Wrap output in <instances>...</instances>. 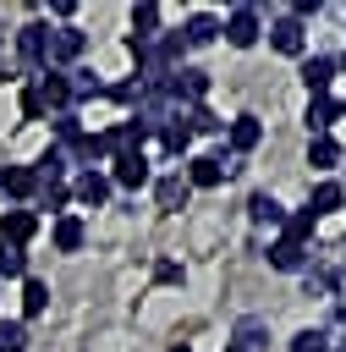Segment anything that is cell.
Instances as JSON below:
<instances>
[{"label": "cell", "mask_w": 346, "mask_h": 352, "mask_svg": "<svg viewBox=\"0 0 346 352\" xmlns=\"http://www.w3.org/2000/svg\"><path fill=\"white\" fill-rule=\"evenodd\" d=\"M225 38H231L236 50H247V44L258 38V16H253V11H236V16L225 22Z\"/></svg>", "instance_id": "cell-5"}, {"label": "cell", "mask_w": 346, "mask_h": 352, "mask_svg": "<svg viewBox=\"0 0 346 352\" xmlns=\"http://www.w3.org/2000/svg\"><path fill=\"white\" fill-rule=\"evenodd\" d=\"M330 77H335V60H324V55L302 60V82H308V94H313V99H319V94L330 88Z\"/></svg>", "instance_id": "cell-4"}, {"label": "cell", "mask_w": 346, "mask_h": 352, "mask_svg": "<svg viewBox=\"0 0 346 352\" xmlns=\"http://www.w3.org/2000/svg\"><path fill=\"white\" fill-rule=\"evenodd\" d=\"M27 270V258H22V248H11V242H0V275H22Z\"/></svg>", "instance_id": "cell-20"}, {"label": "cell", "mask_w": 346, "mask_h": 352, "mask_svg": "<svg viewBox=\"0 0 346 352\" xmlns=\"http://www.w3.org/2000/svg\"><path fill=\"white\" fill-rule=\"evenodd\" d=\"M55 248H60V253H77V248H82V220H77V214L55 220Z\"/></svg>", "instance_id": "cell-11"}, {"label": "cell", "mask_w": 346, "mask_h": 352, "mask_svg": "<svg viewBox=\"0 0 346 352\" xmlns=\"http://www.w3.org/2000/svg\"><path fill=\"white\" fill-rule=\"evenodd\" d=\"M115 182H121V187H143V182H148V160H143L137 148H121V160H115Z\"/></svg>", "instance_id": "cell-2"}, {"label": "cell", "mask_w": 346, "mask_h": 352, "mask_svg": "<svg viewBox=\"0 0 346 352\" xmlns=\"http://www.w3.org/2000/svg\"><path fill=\"white\" fill-rule=\"evenodd\" d=\"M341 110H346V104H341Z\"/></svg>", "instance_id": "cell-30"}, {"label": "cell", "mask_w": 346, "mask_h": 352, "mask_svg": "<svg viewBox=\"0 0 346 352\" xmlns=\"http://www.w3.org/2000/svg\"><path fill=\"white\" fill-rule=\"evenodd\" d=\"M0 187H5V192H16V198H27V192L38 187V176H33L27 165H11V170H0Z\"/></svg>", "instance_id": "cell-9"}, {"label": "cell", "mask_w": 346, "mask_h": 352, "mask_svg": "<svg viewBox=\"0 0 346 352\" xmlns=\"http://www.w3.org/2000/svg\"><path fill=\"white\" fill-rule=\"evenodd\" d=\"M154 275H159V280H165V286H176V280H181V264H170V258H165V264H159V270H154Z\"/></svg>", "instance_id": "cell-27"}, {"label": "cell", "mask_w": 346, "mask_h": 352, "mask_svg": "<svg viewBox=\"0 0 346 352\" xmlns=\"http://www.w3.org/2000/svg\"><path fill=\"white\" fill-rule=\"evenodd\" d=\"M330 341H324V330H302L297 341H291V352H324Z\"/></svg>", "instance_id": "cell-24"}, {"label": "cell", "mask_w": 346, "mask_h": 352, "mask_svg": "<svg viewBox=\"0 0 346 352\" xmlns=\"http://www.w3.org/2000/svg\"><path fill=\"white\" fill-rule=\"evenodd\" d=\"M269 38H275V50H280V55H302V22H297V16L275 22V33H269Z\"/></svg>", "instance_id": "cell-6"}, {"label": "cell", "mask_w": 346, "mask_h": 352, "mask_svg": "<svg viewBox=\"0 0 346 352\" xmlns=\"http://www.w3.org/2000/svg\"><path fill=\"white\" fill-rule=\"evenodd\" d=\"M0 352H22V324H0Z\"/></svg>", "instance_id": "cell-25"}, {"label": "cell", "mask_w": 346, "mask_h": 352, "mask_svg": "<svg viewBox=\"0 0 346 352\" xmlns=\"http://www.w3.org/2000/svg\"><path fill=\"white\" fill-rule=\"evenodd\" d=\"M225 352H236V346H225Z\"/></svg>", "instance_id": "cell-29"}, {"label": "cell", "mask_w": 346, "mask_h": 352, "mask_svg": "<svg viewBox=\"0 0 346 352\" xmlns=\"http://www.w3.org/2000/svg\"><path fill=\"white\" fill-rule=\"evenodd\" d=\"M258 138H264L258 116H236V121H231V143H236V148H258Z\"/></svg>", "instance_id": "cell-8"}, {"label": "cell", "mask_w": 346, "mask_h": 352, "mask_svg": "<svg viewBox=\"0 0 346 352\" xmlns=\"http://www.w3.org/2000/svg\"><path fill=\"white\" fill-rule=\"evenodd\" d=\"M44 308H49V286L44 280H27L22 286V314H44Z\"/></svg>", "instance_id": "cell-17"}, {"label": "cell", "mask_w": 346, "mask_h": 352, "mask_svg": "<svg viewBox=\"0 0 346 352\" xmlns=\"http://www.w3.org/2000/svg\"><path fill=\"white\" fill-rule=\"evenodd\" d=\"M33 231H38V214H33V209H5V214H0V242L22 248Z\"/></svg>", "instance_id": "cell-1"}, {"label": "cell", "mask_w": 346, "mask_h": 352, "mask_svg": "<svg viewBox=\"0 0 346 352\" xmlns=\"http://www.w3.org/2000/svg\"><path fill=\"white\" fill-rule=\"evenodd\" d=\"M22 116H27V121H38V116H44V99H38V82H27V88H22Z\"/></svg>", "instance_id": "cell-23"}, {"label": "cell", "mask_w": 346, "mask_h": 352, "mask_svg": "<svg viewBox=\"0 0 346 352\" xmlns=\"http://www.w3.org/2000/svg\"><path fill=\"white\" fill-rule=\"evenodd\" d=\"M308 165H313V170H335V165H341V143H335V138H313Z\"/></svg>", "instance_id": "cell-7"}, {"label": "cell", "mask_w": 346, "mask_h": 352, "mask_svg": "<svg viewBox=\"0 0 346 352\" xmlns=\"http://www.w3.org/2000/svg\"><path fill=\"white\" fill-rule=\"evenodd\" d=\"M247 209H253V220H269V226H275V220H280V204H275V198H269V192H258V198H253V204H247Z\"/></svg>", "instance_id": "cell-21"}, {"label": "cell", "mask_w": 346, "mask_h": 352, "mask_svg": "<svg viewBox=\"0 0 346 352\" xmlns=\"http://www.w3.org/2000/svg\"><path fill=\"white\" fill-rule=\"evenodd\" d=\"M16 44H22V55H27V60H44V55H49L44 28H22V38H16Z\"/></svg>", "instance_id": "cell-15"}, {"label": "cell", "mask_w": 346, "mask_h": 352, "mask_svg": "<svg viewBox=\"0 0 346 352\" xmlns=\"http://www.w3.org/2000/svg\"><path fill=\"white\" fill-rule=\"evenodd\" d=\"M49 55H60V60L82 55V33H77V28H60V33H55V44H49Z\"/></svg>", "instance_id": "cell-16"}, {"label": "cell", "mask_w": 346, "mask_h": 352, "mask_svg": "<svg viewBox=\"0 0 346 352\" xmlns=\"http://www.w3.org/2000/svg\"><path fill=\"white\" fill-rule=\"evenodd\" d=\"M225 182V165L214 160V154H198L192 165H187V187H220Z\"/></svg>", "instance_id": "cell-3"}, {"label": "cell", "mask_w": 346, "mask_h": 352, "mask_svg": "<svg viewBox=\"0 0 346 352\" xmlns=\"http://www.w3.org/2000/svg\"><path fill=\"white\" fill-rule=\"evenodd\" d=\"M302 236H313V214H308V209L286 220V242H302Z\"/></svg>", "instance_id": "cell-22"}, {"label": "cell", "mask_w": 346, "mask_h": 352, "mask_svg": "<svg viewBox=\"0 0 346 352\" xmlns=\"http://www.w3.org/2000/svg\"><path fill=\"white\" fill-rule=\"evenodd\" d=\"M324 209H341V187H335V182H319V187H313V204H308V214L319 220Z\"/></svg>", "instance_id": "cell-14"}, {"label": "cell", "mask_w": 346, "mask_h": 352, "mask_svg": "<svg viewBox=\"0 0 346 352\" xmlns=\"http://www.w3.org/2000/svg\"><path fill=\"white\" fill-rule=\"evenodd\" d=\"M335 116H341V104H335V99H324V94H319V99H313V104H308V132H324V126H330V121H335Z\"/></svg>", "instance_id": "cell-12"}, {"label": "cell", "mask_w": 346, "mask_h": 352, "mask_svg": "<svg viewBox=\"0 0 346 352\" xmlns=\"http://www.w3.org/2000/svg\"><path fill=\"white\" fill-rule=\"evenodd\" d=\"M187 138H192L187 126H165V148H170V154H181V148H187Z\"/></svg>", "instance_id": "cell-26"}, {"label": "cell", "mask_w": 346, "mask_h": 352, "mask_svg": "<svg viewBox=\"0 0 346 352\" xmlns=\"http://www.w3.org/2000/svg\"><path fill=\"white\" fill-rule=\"evenodd\" d=\"M187 192H192V187H187L181 176H165V182H159V209H187Z\"/></svg>", "instance_id": "cell-13"}, {"label": "cell", "mask_w": 346, "mask_h": 352, "mask_svg": "<svg viewBox=\"0 0 346 352\" xmlns=\"http://www.w3.org/2000/svg\"><path fill=\"white\" fill-rule=\"evenodd\" d=\"M170 352H192V346H181V341H176V346H170Z\"/></svg>", "instance_id": "cell-28"}, {"label": "cell", "mask_w": 346, "mask_h": 352, "mask_svg": "<svg viewBox=\"0 0 346 352\" xmlns=\"http://www.w3.org/2000/svg\"><path fill=\"white\" fill-rule=\"evenodd\" d=\"M269 264H275V270H297V264H302V248H297V242H275V248H269Z\"/></svg>", "instance_id": "cell-18"}, {"label": "cell", "mask_w": 346, "mask_h": 352, "mask_svg": "<svg viewBox=\"0 0 346 352\" xmlns=\"http://www.w3.org/2000/svg\"><path fill=\"white\" fill-rule=\"evenodd\" d=\"M77 198H82V204H104V198H110V182H104L99 170H82V176H77Z\"/></svg>", "instance_id": "cell-10"}, {"label": "cell", "mask_w": 346, "mask_h": 352, "mask_svg": "<svg viewBox=\"0 0 346 352\" xmlns=\"http://www.w3.org/2000/svg\"><path fill=\"white\" fill-rule=\"evenodd\" d=\"M214 33H220V28H214V16H192V22H187V38H181V44H209Z\"/></svg>", "instance_id": "cell-19"}]
</instances>
